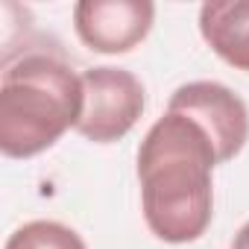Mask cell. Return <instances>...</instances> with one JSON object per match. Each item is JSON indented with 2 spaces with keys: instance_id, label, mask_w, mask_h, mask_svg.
Instances as JSON below:
<instances>
[{
  "instance_id": "6da1fadb",
  "label": "cell",
  "mask_w": 249,
  "mask_h": 249,
  "mask_svg": "<svg viewBox=\"0 0 249 249\" xmlns=\"http://www.w3.org/2000/svg\"><path fill=\"white\" fill-rule=\"evenodd\" d=\"M220 164L196 120L164 111L138 147L141 208L150 231L164 243H191L214 217L211 173Z\"/></svg>"
},
{
  "instance_id": "7a4b0ae2",
  "label": "cell",
  "mask_w": 249,
  "mask_h": 249,
  "mask_svg": "<svg viewBox=\"0 0 249 249\" xmlns=\"http://www.w3.org/2000/svg\"><path fill=\"white\" fill-rule=\"evenodd\" d=\"M82 117V76L50 53L9 62L0 79V153L33 159L50 150Z\"/></svg>"
},
{
  "instance_id": "52a82bcc",
  "label": "cell",
  "mask_w": 249,
  "mask_h": 249,
  "mask_svg": "<svg viewBox=\"0 0 249 249\" xmlns=\"http://www.w3.org/2000/svg\"><path fill=\"white\" fill-rule=\"evenodd\" d=\"M3 249H88L85 240L65 223L33 220L15 229Z\"/></svg>"
},
{
  "instance_id": "3957f363",
  "label": "cell",
  "mask_w": 249,
  "mask_h": 249,
  "mask_svg": "<svg viewBox=\"0 0 249 249\" xmlns=\"http://www.w3.org/2000/svg\"><path fill=\"white\" fill-rule=\"evenodd\" d=\"M147 106L144 85L135 73L100 65L82 73V117L76 132L94 144L126 138Z\"/></svg>"
},
{
  "instance_id": "ba28073f",
  "label": "cell",
  "mask_w": 249,
  "mask_h": 249,
  "mask_svg": "<svg viewBox=\"0 0 249 249\" xmlns=\"http://www.w3.org/2000/svg\"><path fill=\"white\" fill-rule=\"evenodd\" d=\"M231 249H249V220L237 229V234L231 240Z\"/></svg>"
},
{
  "instance_id": "5b68a950",
  "label": "cell",
  "mask_w": 249,
  "mask_h": 249,
  "mask_svg": "<svg viewBox=\"0 0 249 249\" xmlns=\"http://www.w3.org/2000/svg\"><path fill=\"white\" fill-rule=\"evenodd\" d=\"M156 6L150 0H82L73 6L79 41L106 56L135 50L153 30Z\"/></svg>"
},
{
  "instance_id": "8992f818",
  "label": "cell",
  "mask_w": 249,
  "mask_h": 249,
  "mask_svg": "<svg viewBox=\"0 0 249 249\" xmlns=\"http://www.w3.org/2000/svg\"><path fill=\"white\" fill-rule=\"evenodd\" d=\"M199 33L226 65L249 73V0L202 3Z\"/></svg>"
},
{
  "instance_id": "277c9868",
  "label": "cell",
  "mask_w": 249,
  "mask_h": 249,
  "mask_svg": "<svg viewBox=\"0 0 249 249\" xmlns=\"http://www.w3.org/2000/svg\"><path fill=\"white\" fill-rule=\"evenodd\" d=\"M167 111L185 114L199 123L217 150L220 164L231 161L249 141V108L223 82L196 79L179 85L170 94Z\"/></svg>"
}]
</instances>
